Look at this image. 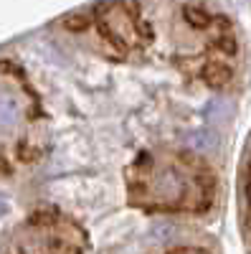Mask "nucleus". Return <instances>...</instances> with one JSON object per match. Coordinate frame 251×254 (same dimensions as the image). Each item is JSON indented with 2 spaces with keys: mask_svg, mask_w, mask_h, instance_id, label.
Instances as JSON below:
<instances>
[{
  "mask_svg": "<svg viewBox=\"0 0 251 254\" xmlns=\"http://www.w3.org/2000/svg\"><path fill=\"white\" fill-rule=\"evenodd\" d=\"M99 26H101V33L107 36L119 51L140 49L142 41H145V31L140 26L137 8L130 0H114V3H109L101 13Z\"/></svg>",
  "mask_w": 251,
  "mask_h": 254,
  "instance_id": "7ed1b4c3",
  "label": "nucleus"
},
{
  "mask_svg": "<svg viewBox=\"0 0 251 254\" xmlns=\"http://www.w3.org/2000/svg\"><path fill=\"white\" fill-rule=\"evenodd\" d=\"M36 120V102L23 79L10 66L0 64V165L23 158V145Z\"/></svg>",
  "mask_w": 251,
  "mask_h": 254,
  "instance_id": "f03ea898",
  "label": "nucleus"
},
{
  "mask_svg": "<svg viewBox=\"0 0 251 254\" xmlns=\"http://www.w3.org/2000/svg\"><path fill=\"white\" fill-rule=\"evenodd\" d=\"M130 198L148 211H205L213 176L196 158L148 153L130 168Z\"/></svg>",
  "mask_w": 251,
  "mask_h": 254,
  "instance_id": "f257e3e1",
  "label": "nucleus"
},
{
  "mask_svg": "<svg viewBox=\"0 0 251 254\" xmlns=\"http://www.w3.org/2000/svg\"><path fill=\"white\" fill-rule=\"evenodd\" d=\"M244 196H246V226H249V231H251V163H249V171H246Z\"/></svg>",
  "mask_w": 251,
  "mask_h": 254,
  "instance_id": "20e7f679",
  "label": "nucleus"
}]
</instances>
